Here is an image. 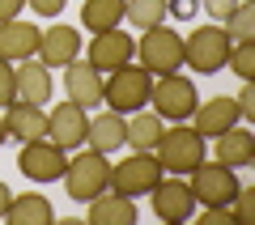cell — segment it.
<instances>
[{
	"mask_svg": "<svg viewBox=\"0 0 255 225\" xmlns=\"http://www.w3.org/2000/svg\"><path fill=\"white\" fill-rule=\"evenodd\" d=\"M153 157L162 166V174H187L191 166L204 162V136L196 127H187V119L183 123H166L153 144Z\"/></svg>",
	"mask_w": 255,
	"mask_h": 225,
	"instance_id": "1",
	"label": "cell"
},
{
	"mask_svg": "<svg viewBox=\"0 0 255 225\" xmlns=\"http://www.w3.org/2000/svg\"><path fill=\"white\" fill-rule=\"evenodd\" d=\"M60 179H64L68 200L90 204L94 196H102V191L111 187V162H107V153H98V149H85V153L68 157V166H64Z\"/></svg>",
	"mask_w": 255,
	"mask_h": 225,
	"instance_id": "2",
	"label": "cell"
},
{
	"mask_svg": "<svg viewBox=\"0 0 255 225\" xmlns=\"http://www.w3.org/2000/svg\"><path fill=\"white\" fill-rule=\"evenodd\" d=\"M149 98H153V115H162L166 123H183L191 119L200 94H196V81L183 77V72H162L153 85H149Z\"/></svg>",
	"mask_w": 255,
	"mask_h": 225,
	"instance_id": "3",
	"label": "cell"
},
{
	"mask_svg": "<svg viewBox=\"0 0 255 225\" xmlns=\"http://www.w3.org/2000/svg\"><path fill=\"white\" fill-rule=\"evenodd\" d=\"M230 60V34L221 26H196L187 38H183V64L187 68H196L200 77H213V72H221Z\"/></svg>",
	"mask_w": 255,
	"mask_h": 225,
	"instance_id": "4",
	"label": "cell"
},
{
	"mask_svg": "<svg viewBox=\"0 0 255 225\" xmlns=\"http://www.w3.org/2000/svg\"><path fill=\"white\" fill-rule=\"evenodd\" d=\"M149 85H153V77L140 64H124L102 81V102L119 115H132V111L149 107Z\"/></svg>",
	"mask_w": 255,
	"mask_h": 225,
	"instance_id": "5",
	"label": "cell"
},
{
	"mask_svg": "<svg viewBox=\"0 0 255 225\" xmlns=\"http://www.w3.org/2000/svg\"><path fill=\"white\" fill-rule=\"evenodd\" d=\"M136 55H140V68H145L149 77L179 72V64H183V34L170 30L166 21H162V26H149V30H140Z\"/></svg>",
	"mask_w": 255,
	"mask_h": 225,
	"instance_id": "6",
	"label": "cell"
},
{
	"mask_svg": "<svg viewBox=\"0 0 255 225\" xmlns=\"http://www.w3.org/2000/svg\"><path fill=\"white\" fill-rule=\"evenodd\" d=\"M191 196H196V204H204V208H226L230 200H234V191L243 187V183L234 179V170L230 166H221V162H200V166H191Z\"/></svg>",
	"mask_w": 255,
	"mask_h": 225,
	"instance_id": "7",
	"label": "cell"
},
{
	"mask_svg": "<svg viewBox=\"0 0 255 225\" xmlns=\"http://www.w3.org/2000/svg\"><path fill=\"white\" fill-rule=\"evenodd\" d=\"M157 183H162V166L153 153H132L119 166H111V191H119V196H132V200L149 196Z\"/></svg>",
	"mask_w": 255,
	"mask_h": 225,
	"instance_id": "8",
	"label": "cell"
},
{
	"mask_svg": "<svg viewBox=\"0 0 255 225\" xmlns=\"http://www.w3.org/2000/svg\"><path fill=\"white\" fill-rule=\"evenodd\" d=\"M64 166H68V153H64L60 144H51L47 136L38 140H26L17 153V170L26 174L30 183H60Z\"/></svg>",
	"mask_w": 255,
	"mask_h": 225,
	"instance_id": "9",
	"label": "cell"
},
{
	"mask_svg": "<svg viewBox=\"0 0 255 225\" xmlns=\"http://www.w3.org/2000/svg\"><path fill=\"white\" fill-rule=\"evenodd\" d=\"M149 196H153V217H157V221L179 225V221H187V217L196 213V196H191V187H187V179H183V174L162 179Z\"/></svg>",
	"mask_w": 255,
	"mask_h": 225,
	"instance_id": "10",
	"label": "cell"
},
{
	"mask_svg": "<svg viewBox=\"0 0 255 225\" xmlns=\"http://www.w3.org/2000/svg\"><path fill=\"white\" fill-rule=\"evenodd\" d=\"M132 55H136V38L124 34V30H98V34L90 38V64L98 72H115L124 68V64H132Z\"/></svg>",
	"mask_w": 255,
	"mask_h": 225,
	"instance_id": "11",
	"label": "cell"
},
{
	"mask_svg": "<svg viewBox=\"0 0 255 225\" xmlns=\"http://www.w3.org/2000/svg\"><path fill=\"white\" fill-rule=\"evenodd\" d=\"M64 94H68V102H77L85 111L102 107V72L90 60H81V55L68 60L64 64Z\"/></svg>",
	"mask_w": 255,
	"mask_h": 225,
	"instance_id": "12",
	"label": "cell"
},
{
	"mask_svg": "<svg viewBox=\"0 0 255 225\" xmlns=\"http://www.w3.org/2000/svg\"><path fill=\"white\" fill-rule=\"evenodd\" d=\"M85 127H90L85 107H77V102H60V107H51V115H47V140L60 144L64 153H68V149H81V144H85Z\"/></svg>",
	"mask_w": 255,
	"mask_h": 225,
	"instance_id": "13",
	"label": "cell"
},
{
	"mask_svg": "<svg viewBox=\"0 0 255 225\" xmlns=\"http://www.w3.org/2000/svg\"><path fill=\"white\" fill-rule=\"evenodd\" d=\"M81 55V30L77 26H47L43 38H38V51L34 60L47 64V68H64L68 60Z\"/></svg>",
	"mask_w": 255,
	"mask_h": 225,
	"instance_id": "14",
	"label": "cell"
},
{
	"mask_svg": "<svg viewBox=\"0 0 255 225\" xmlns=\"http://www.w3.org/2000/svg\"><path fill=\"white\" fill-rule=\"evenodd\" d=\"M13 94H17V102L47 107L51 102V68L38 64L34 55L30 60H17V68H13Z\"/></svg>",
	"mask_w": 255,
	"mask_h": 225,
	"instance_id": "15",
	"label": "cell"
},
{
	"mask_svg": "<svg viewBox=\"0 0 255 225\" xmlns=\"http://www.w3.org/2000/svg\"><path fill=\"white\" fill-rule=\"evenodd\" d=\"M243 123V115H238V102L234 98H209V102H196V111H191V127L209 140V136H221L226 127Z\"/></svg>",
	"mask_w": 255,
	"mask_h": 225,
	"instance_id": "16",
	"label": "cell"
},
{
	"mask_svg": "<svg viewBox=\"0 0 255 225\" xmlns=\"http://www.w3.org/2000/svg\"><path fill=\"white\" fill-rule=\"evenodd\" d=\"M38 38H43V30L34 21H21V17L0 21V60H9V64L30 60L38 51Z\"/></svg>",
	"mask_w": 255,
	"mask_h": 225,
	"instance_id": "17",
	"label": "cell"
},
{
	"mask_svg": "<svg viewBox=\"0 0 255 225\" xmlns=\"http://www.w3.org/2000/svg\"><path fill=\"white\" fill-rule=\"evenodd\" d=\"M4 132L13 136V140H38V136H47V111L34 107V102H17L13 98L9 107H4Z\"/></svg>",
	"mask_w": 255,
	"mask_h": 225,
	"instance_id": "18",
	"label": "cell"
},
{
	"mask_svg": "<svg viewBox=\"0 0 255 225\" xmlns=\"http://www.w3.org/2000/svg\"><path fill=\"white\" fill-rule=\"evenodd\" d=\"M213 140H217V162L230 166V170L255 162V136H251V127L234 123V127H226L221 136H213Z\"/></svg>",
	"mask_w": 255,
	"mask_h": 225,
	"instance_id": "19",
	"label": "cell"
},
{
	"mask_svg": "<svg viewBox=\"0 0 255 225\" xmlns=\"http://www.w3.org/2000/svg\"><path fill=\"white\" fill-rule=\"evenodd\" d=\"M162 127H166L162 115H153V111L140 107V111H132V119H124V144L132 149V153H153Z\"/></svg>",
	"mask_w": 255,
	"mask_h": 225,
	"instance_id": "20",
	"label": "cell"
},
{
	"mask_svg": "<svg viewBox=\"0 0 255 225\" xmlns=\"http://www.w3.org/2000/svg\"><path fill=\"white\" fill-rule=\"evenodd\" d=\"M90 221L94 225H132L136 221V204L132 196H119V191H102V196L90 200Z\"/></svg>",
	"mask_w": 255,
	"mask_h": 225,
	"instance_id": "21",
	"label": "cell"
},
{
	"mask_svg": "<svg viewBox=\"0 0 255 225\" xmlns=\"http://www.w3.org/2000/svg\"><path fill=\"white\" fill-rule=\"evenodd\" d=\"M85 144L90 149H98V153H115L119 144H124V115L119 111H102V115L90 119V127H85Z\"/></svg>",
	"mask_w": 255,
	"mask_h": 225,
	"instance_id": "22",
	"label": "cell"
},
{
	"mask_svg": "<svg viewBox=\"0 0 255 225\" xmlns=\"http://www.w3.org/2000/svg\"><path fill=\"white\" fill-rule=\"evenodd\" d=\"M9 225H51L55 213H51V200L43 191H26V196L9 200V213H4Z\"/></svg>",
	"mask_w": 255,
	"mask_h": 225,
	"instance_id": "23",
	"label": "cell"
},
{
	"mask_svg": "<svg viewBox=\"0 0 255 225\" xmlns=\"http://www.w3.org/2000/svg\"><path fill=\"white\" fill-rule=\"evenodd\" d=\"M81 21L90 34L98 30H115L124 21V0H81Z\"/></svg>",
	"mask_w": 255,
	"mask_h": 225,
	"instance_id": "24",
	"label": "cell"
},
{
	"mask_svg": "<svg viewBox=\"0 0 255 225\" xmlns=\"http://www.w3.org/2000/svg\"><path fill=\"white\" fill-rule=\"evenodd\" d=\"M221 30L230 34V43H247V38H255V0H238L234 13L221 21Z\"/></svg>",
	"mask_w": 255,
	"mask_h": 225,
	"instance_id": "25",
	"label": "cell"
},
{
	"mask_svg": "<svg viewBox=\"0 0 255 225\" xmlns=\"http://www.w3.org/2000/svg\"><path fill=\"white\" fill-rule=\"evenodd\" d=\"M124 17L132 21L136 30L162 26L166 21V0H124Z\"/></svg>",
	"mask_w": 255,
	"mask_h": 225,
	"instance_id": "26",
	"label": "cell"
},
{
	"mask_svg": "<svg viewBox=\"0 0 255 225\" xmlns=\"http://www.w3.org/2000/svg\"><path fill=\"white\" fill-rule=\"evenodd\" d=\"M226 68L238 72V81H255V38H247V43H230Z\"/></svg>",
	"mask_w": 255,
	"mask_h": 225,
	"instance_id": "27",
	"label": "cell"
},
{
	"mask_svg": "<svg viewBox=\"0 0 255 225\" xmlns=\"http://www.w3.org/2000/svg\"><path fill=\"white\" fill-rule=\"evenodd\" d=\"M238 115H243V123H255V90H251V81H243V90H238Z\"/></svg>",
	"mask_w": 255,
	"mask_h": 225,
	"instance_id": "28",
	"label": "cell"
},
{
	"mask_svg": "<svg viewBox=\"0 0 255 225\" xmlns=\"http://www.w3.org/2000/svg\"><path fill=\"white\" fill-rule=\"evenodd\" d=\"M13 98H17V94H13V64L0 60V107H9Z\"/></svg>",
	"mask_w": 255,
	"mask_h": 225,
	"instance_id": "29",
	"label": "cell"
},
{
	"mask_svg": "<svg viewBox=\"0 0 255 225\" xmlns=\"http://www.w3.org/2000/svg\"><path fill=\"white\" fill-rule=\"evenodd\" d=\"M234 4H238V0H200V9L209 13L213 21H226L230 13H234Z\"/></svg>",
	"mask_w": 255,
	"mask_h": 225,
	"instance_id": "30",
	"label": "cell"
},
{
	"mask_svg": "<svg viewBox=\"0 0 255 225\" xmlns=\"http://www.w3.org/2000/svg\"><path fill=\"white\" fill-rule=\"evenodd\" d=\"M196 9H200V0H166V13H174L179 21H191Z\"/></svg>",
	"mask_w": 255,
	"mask_h": 225,
	"instance_id": "31",
	"label": "cell"
},
{
	"mask_svg": "<svg viewBox=\"0 0 255 225\" xmlns=\"http://www.w3.org/2000/svg\"><path fill=\"white\" fill-rule=\"evenodd\" d=\"M26 4L38 13V17H60L64 13V0H26Z\"/></svg>",
	"mask_w": 255,
	"mask_h": 225,
	"instance_id": "32",
	"label": "cell"
},
{
	"mask_svg": "<svg viewBox=\"0 0 255 225\" xmlns=\"http://www.w3.org/2000/svg\"><path fill=\"white\" fill-rule=\"evenodd\" d=\"M200 221H204V225H230L234 217H230V208H204Z\"/></svg>",
	"mask_w": 255,
	"mask_h": 225,
	"instance_id": "33",
	"label": "cell"
},
{
	"mask_svg": "<svg viewBox=\"0 0 255 225\" xmlns=\"http://www.w3.org/2000/svg\"><path fill=\"white\" fill-rule=\"evenodd\" d=\"M21 9H26V0H0V21L21 17Z\"/></svg>",
	"mask_w": 255,
	"mask_h": 225,
	"instance_id": "34",
	"label": "cell"
},
{
	"mask_svg": "<svg viewBox=\"0 0 255 225\" xmlns=\"http://www.w3.org/2000/svg\"><path fill=\"white\" fill-rule=\"evenodd\" d=\"M9 200H13V191L0 183V221H4V213H9Z\"/></svg>",
	"mask_w": 255,
	"mask_h": 225,
	"instance_id": "35",
	"label": "cell"
},
{
	"mask_svg": "<svg viewBox=\"0 0 255 225\" xmlns=\"http://www.w3.org/2000/svg\"><path fill=\"white\" fill-rule=\"evenodd\" d=\"M4 140H9V132H4V115H0V144H4Z\"/></svg>",
	"mask_w": 255,
	"mask_h": 225,
	"instance_id": "36",
	"label": "cell"
}]
</instances>
